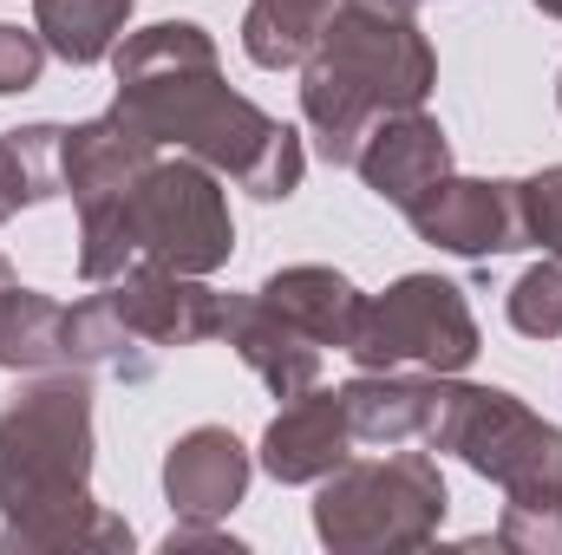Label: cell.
<instances>
[{
	"label": "cell",
	"mask_w": 562,
	"mask_h": 555,
	"mask_svg": "<svg viewBox=\"0 0 562 555\" xmlns=\"http://www.w3.org/2000/svg\"><path fill=\"white\" fill-rule=\"evenodd\" d=\"M119 72V112L157 138V150H183L249 190L256 203H288L301 190L307 150L301 138L269 118L256 99L229 92L216 39L196 20H157L112 46Z\"/></svg>",
	"instance_id": "obj_1"
},
{
	"label": "cell",
	"mask_w": 562,
	"mask_h": 555,
	"mask_svg": "<svg viewBox=\"0 0 562 555\" xmlns=\"http://www.w3.org/2000/svg\"><path fill=\"white\" fill-rule=\"evenodd\" d=\"M0 555H132L92 497V373L46 366L0 406Z\"/></svg>",
	"instance_id": "obj_2"
},
{
	"label": "cell",
	"mask_w": 562,
	"mask_h": 555,
	"mask_svg": "<svg viewBox=\"0 0 562 555\" xmlns=\"http://www.w3.org/2000/svg\"><path fill=\"white\" fill-rule=\"evenodd\" d=\"M431 86H438L431 39L400 7L340 0L327 33L301 59V112H307V132L321 138L327 163H353L360 138L380 118L425 105Z\"/></svg>",
	"instance_id": "obj_3"
},
{
	"label": "cell",
	"mask_w": 562,
	"mask_h": 555,
	"mask_svg": "<svg viewBox=\"0 0 562 555\" xmlns=\"http://www.w3.org/2000/svg\"><path fill=\"white\" fill-rule=\"evenodd\" d=\"M236 249L223 177L196 157H157L132 190L79 209V275L112 281L132 262H157L177 275H216Z\"/></svg>",
	"instance_id": "obj_4"
},
{
	"label": "cell",
	"mask_w": 562,
	"mask_h": 555,
	"mask_svg": "<svg viewBox=\"0 0 562 555\" xmlns=\"http://www.w3.org/2000/svg\"><path fill=\"white\" fill-rule=\"evenodd\" d=\"M445 510L451 497L431 451L347 457L314 490V536L334 555H406L438 536Z\"/></svg>",
	"instance_id": "obj_5"
},
{
	"label": "cell",
	"mask_w": 562,
	"mask_h": 555,
	"mask_svg": "<svg viewBox=\"0 0 562 555\" xmlns=\"http://www.w3.org/2000/svg\"><path fill=\"white\" fill-rule=\"evenodd\" d=\"M425 451H451L510 503H562V424L537 418L504 386H464L451 373Z\"/></svg>",
	"instance_id": "obj_6"
},
{
	"label": "cell",
	"mask_w": 562,
	"mask_h": 555,
	"mask_svg": "<svg viewBox=\"0 0 562 555\" xmlns=\"http://www.w3.org/2000/svg\"><path fill=\"white\" fill-rule=\"evenodd\" d=\"M347 353L360 373H464L477 360L471 301L445 275H400L360 307Z\"/></svg>",
	"instance_id": "obj_7"
},
{
	"label": "cell",
	"mask_w": 562,
	"mask_h": 555,
	"mask_svg": "<svg viewBox=\"0 0 562 555\" xmlns=\"http://www.w3.org/2000/svg\"><path fill=\"white\" fill-rule=\"evenodd\" d=\"M99 294L112 301V314L125 320V333L138 340L144 353L223 340L229 294L210 287L203 275H177V269H157V262H132L125 275L99 281Z\"/></svg>",
	"instance_id": "obj_8"
},
{
	"label": "cell",
	"mask_w": 562,
	"mask_h": 555,
	"mask_svg": "<svg viewBox=\"0 0 562 555\" xmlns=\"http://www.w3.org/2000/svg\"><path fill=\"white\" fill-rule=\"evenodd\" d=\"M406 223L419 229V242L445 249V256H464V262H491V256L530 249L517 183H491V177H458V170L438 177L406 209Z\"/></svg>",
	"instance_id": "obj_9"
},
{
	"label": "cell",
	"mask_w": 562,
	"mask_h": 555,
	"mask_svg": "<svg viewBox=\"0 0 562 555\" xmlns=\"http://www.w3.org/2000/svg\"><path fill=\"white\" fill-rule=\"evenodd\" d=\"M256 457L229 424H196L164 451V497L183 523H223L249 497Z\"/></svg>",
	"instance_id": "obj_10"
},
{
	"label": "cell",
	"mask_w": 562,
	"mask_h": 555,
	"mask_svg": "<svg viewBox=\"0 0 562 555\" xmlns=\"http://www.w3.org/2000/svg\"><path fill=\"white\" fill-rule=\"evenodd\" d=\"M353 170H360V183H367L380 203L413 209L438 177H451V138H445V125H438L425 105H413V112L380 118V125L360 138Z\"/></svg>",
	"instance_id": "obj_11"
},
{
	"label": "cell",
	"mask_w": 562,
	"mask_h": 555,
	"mask_svg": "<svg viewBox=\"0 0 562 555\" xmlns=\"http://www.w3.org/2000/svg\"><path fill=\"white\" fill-rule=\"evenodd\" d=\"M353 457V424H347V406H340V393H321V386H307V393H294L276 418H269V431H262V471L276 477V484H321L334 464H347Z\"/></svg>",
	"instance_id": "obj_12"
},
{
	"label": "cell",
	"mask_w": 562,
	"mask_h": 555,
	"mask_svg": "<svg viewBox=\"0 0 562 555\" xmlns=\"http://www.w3.org/2000/svg\"><path fill=\"white\" fill-rule=\"evenodd\" d=\"M150 163H157V138L138 132L119 105L99 112V118H86V125H72L66 144H59V177H66V196H72L79 209H92V203L132 190Z\"/></svg>",
	"instance_id": "obj_13"
},
{
	"label": "cell",
	"mask_w": 562,
	"mask_h": 555,
	"mask_svg": "<svg viewBox=\"0 0 562 555\" xmlns=\"http://www.w3.org/2000/svg\"><path fill=\"white\" fill-rule=\"evenodd\" d=\"M223 340L236 347V360H243L276 399H294V393L321 386V347H314L294 320H281L262 294H229Z\"/></svg>",
	"instance_id": "obj_14"
},
{
	"label": "cell",
	"mask_w": 562,
	"mask_h": 555,
	"mask_svg": "<svg viewBox=\"0 0 562 555\" xmlns=\"http://www.w3.org/2000/svg\"><path fill=\"white\" fill-rule=\"evenodd\" d=\"M451 373H360L340 386L353 444H425Z\"/></svg>",
	"instance_id": "obj_15"
},
{
	"label": "cell",
	"mask_w": 562,
	"mask_h": 555,
	"mask_svg": "<svg viewBox=\"0 0 562 555\" xmlns=\"http://www.w3.org/2000/svg\"><path fill=\"white\" fill-rule=\"evenodd\" d=\"M269 307H276L281 320H294L321 353L327 347H353V327H360V307H367V294L353 287V281L340 275V269H321V262H294V269H276V275L256 287Z\"/></svg>",
	"instance_id": "obj_16"
},
{
	"label": "cell",
	"mask_w": 562,
	"mask_h": 555,
	"mask_svg": "<svg viewBox=\"0 0 562 555\" xmlns=\"http://www.w3.org/2000/svg\"><path fill=\"white\" fill-rule=\"evenodd\" d=\"M66 366V307L20 275L0 256V373H46Z\"/></svg>",
	"instance_id": "obj_17"
},
{
	"label": "cell",
	"mask_w": 562,
	"mask_h": 555,
	"mask_svg": "<svg viewBox=\"0 0 562 555\" xmlns=\"http://www.w3.org/2000/svg\"><path fill=\"white\" fill-rule=\"evenodd\" d=\"M138 0H33V26L46 39L53 59L66 66H99L112 59V46L125 39V20H132Z\"/></svg>",
	"instance_id": "obj_18"
},
{
	"label": "cell",
	"mask_w": 562,
	"mask_h": 555,
	"mask_svg": "<svg viewBox=\"0 0 562 555\" xmlns=\"http://www.w3.org/2000/svg\"><path fill=\"white\" fill-rule=\"evenodd\" d=\"M340 0H249L243 13V53L262 72H288L314 53V39L327 33Z\"/></svg>",
	"instance_id": "obj_19"
},
{
	"label": "cell",
	"mask_w": 562,
	"mask_h": 555,
	"mask_svg": "<svg viewBox=\"0 0 562 555\" xmlns=\"http://www.w3.org/2000/svg\"><path fill=\"white\" fill-rule=\"evenodd\" d=\"M59 125H20V132H0V223L46 203V196H66V177H59Z\"/></svg>",
	"instance_id": "obj_20"
},
{
	"label": "cell",
	"mask_w": 562,
	"mask_h": 555,
	"mask_svg": "<svg viewBox=\"0 0 562 555\" xmlns=\"http://www.w3.org/2000/svg\"><path fill=\"white\" fill-rule=\"evenodd\" d=\"M504 314H510L517 333H530V340H557L562 333V256H543L537 269H524V275L510 281Z\"/></svg>",
	"instance_id": "obj_21"
},
{
	"label": "cell",
	"mask_w": 562,
	"mask_h": 555,
	"mask_svg": "<svg viewBox=\"0 0 562 555\" xmlns=\"http://www.w3.org/2000/svg\"><path fill=\"white\" fill-rule=\"evenodd\" d=\"M491 543L517 555H562V503H504Z\"/></svg>",
	"instance_id": "obj_22"
},
{
	"label": "cell",
	"mask_w": 562,
	"mask_h": 555,
	"mask_svg": "<svg viewBox=\"0 0 562 555\" xmlns=\"http://www.w3.org/2000/svg\"><path fill=\"white\" fill-rule=\"evenodd\" d=\"M517 196H524V236H530L537 249L562 256V163L537 170V177H524Z\"/></svg>",
	"instance_id": "obj_23"
},
{
	"label": "cell",
	"mask_w": 562,
	"mask_h": 555,
	"mask_svg": "<svg viewBox=\"0 0 562 555\" xmlns=\"http://www.w3.org/2000/svg\"><path fill=\"white\" fill-rule=\"evenodd\" d=\"M40 72H46V39H40V26H7V20H0V99L33 92Z\"/></svg>",
	"instance_id": "obj_24"
},
{
	"label": "cell",
	"mask_w": 562,
	"mask_h": 555,
	"mask_svg": "<svg viewBox=\"0 0 562 555\" xmlns=\"http://www.w3.org/2000/svg\"><path fill=\"white\" fill-rule=\"evenodd\" d=\"M183 550H223V555H243V543L229 536V530H216V523H170V536H164V555H183Z\"/></svg>",
	"instance_id": "obj_25"
},
{
	"label": "cell",
	"mask_w": 562,
	"mask_h": 555,
	"mask_svg": "<svg viewBox=\"0 0 562 555\" xmlns=\"http://www.w3.org/2000/svg\"><path fill=\"white\" fill-rule=\"evenodd\" d=\"M367 7H400V13H413L419 0H367Z\"/></svg>",
	"instance_id": "obj_26"
},
{
	"label": "cell",
	"mask_w": 562,
	"mask_h": 555,
	"mask_svg": "<svg viewBox=\"0 0 562 555\" xmlns=\"http://www.w3.org/2000/svg\"><path fill=\"white\" fill-rule=\"evenodd\" d=\"M530 7H543V13H550V20H562V0H530Z\"/></svg>",
	"instance_id": "obj_27"
},
{
	"label": "cell",
	"mask_w": 562,
	"mask_h": 555,
	"mask_svg": "<svg viewBox=\"0 0 562 555\" xmlns=\"http://www.w3.org/2000/svg\"><path fill=\"white\" fill-rule=\"evenodd\" d=\"M557 112H562V72H557Z\"/></svg>",
	"instance_id": "obj_28"
}]
</instances>
